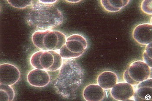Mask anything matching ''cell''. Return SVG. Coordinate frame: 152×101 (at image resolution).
I'll return each instance as SVG.
<instances>
[{
    "label": "cell",
    "mask_w": 152,
    "mask_h": 101,
    "mask_svg": "<svg viewBox=\"0 0 152 101\" xmlns=\"http://www.w3.org/2000/svg\"><path fill=\"white\" fill-rule=\"evenodd\" d=\"M8 3L15 8L18 9H24L30 6H32L33 1L31 0H23V1H15V0H7Z\"/></svg>",
    "instance_id": "17"
},
{
    "label": "cell",
    "mask_w": 152,
    "mask_h": 101,
    "mask_svg": "<svg viewBox=\"0 0 152 101\" xmlns=\"http://www.w3.org/2000/svg\"><path fill=\"white\" fill-rule=\"evenodd\" d=\"M88 46V42L84 36L72 34L66 38L65 44L60 49L59 54L64 59L77 58L83 54Z\"/></svg>",
    "instance_id": "5"
},
{
    "label": "cell",
    "mask_w": 152,
    "mask_h": 101,
    "mask_svg": "<svg viewBox=\"0 0 152 101\" xmlns=\"http://www.w3.org/2000/svg\"><path fill=\"white\" fill-rule=\"evenodd\" d=\"M129 0H101L100 3L107 12H117L129 4Z\"/></svg>",
    "instance_id": "14"
},
{
    "label": "cell",
    "mask_w": 152,
    "mask_h": 101,
    "mask_svg": "<svg viewBox=\"0 0 152 101\" xmlns=\"http://www.w3.org/2000/svg\"><path fill=\"white\" fill-rule=\"evenodd\" d=\"M141 8L142 11L148 15L152 14V0H144L141 3Z\"/></svg>",
    "instance_id": "18"
},
{
    "label": "cell",
    "mask_w": 152,
    "mask_h": 101,
    "mask_svg": "<svg viewBox=\"0 0 152 101\" xmlns=\"http://www.w3.org/2000/svg\"><path fill=\"white\" fill-rule=\"evenodd\" d=\"M58 1H44V0H39V1L45 4H54Z\"/></svg>",
    "instance_id": "19"
},
{
    "label": "cell",
    "mask_w": 152,
    "mask_h": 101,
    "mask_svg": "<svg viewBox=\"0 0 152 101\" xmlns=\"http://www.w3.org/2000/svg\"><path fill=\"white\" fill-rule=\"evenodd\" d=\"M152 68L143 61H136L130 64L124 72V80L126 83L136 86L151 78Z\"/></svg>",
    "instance_id": "6"
},
{
    "label": "cell",
    "mask_w": 152,
    "mask_h": 101,
    "mask_svg": "<svg viewBox=\"0 0 152 101\" xmlns=\"http://www.w3.org/2000/svg\"><path fill=\"white\" fill-rule=\"evenodd\" d=\"M32 41L36 47L44 51L60 50L65 44L66 36L56 30L36 31L31 36Z\"/></svg>",
    "instance_id": "3"
},
{
    "label": "cell",
    "mask_w": 152,
    "mask_h": 101,
    "mask_svg": "<svg viewBox=\"0 0 152 101\" xmlns=\"http://www.w3.org/2000/svg\"><path fill=\"white\" fill-rule=\"evenodd\" d=\"M66 1L69 2L70 3H78L81 1Z\"/></svg>",
    "instance_id": "20"
},
{
    "label": "cell",
    "mask_w": 152,
    "mask_h": 101,
    "mask_svg": "<svg viewBox=\"0 0 152 101\" xmlns=\"http://www.w3.org/2000/svg\"><path fill=\"white\" fill-rule=\"evenodd\" d=\"M118 77L114 72L106 71L99 74L97 78L98 85L104 89L112 88L117 83Z\"/></svg>",
    "instance_id": "13"
},
{
    "label": "cell",
    "mask_w": 152,
    "mask_h": 101,
    "mask_svg": "<svg viewBox=\"0 0 152 101\" xmlns=\"http://www.w3.org/2000/svg\"><path fill=\"white\" fill-rule=\"evenodd\" d=\"M15 95L12 86L0 84V101H12Z\"/></svg>",
    "instance_id": "15"
},
{
    "label": "cell",
    "mask_w": 152,
    "mask_h": 101,
    "mask_svg": "<svg viewBox=\"0 0 152 101\" xmlns=\"http://www.w3.org/2000/svg\"><path fill=\"white\" fill-rule=\"evenodd\" d=\"M53 82L56 92L64 99H75L77 91L82 84L84 73L75 60H66Z\"/></svg>",
    "instance_id": "1"
},
{
    "label": "cell",
    "mask_w": 152,
    "mask_h": 101,
    "mask_svg": "<svg viewBox=\"0 0 152 101\" xmlns=\"http://www.w3.org/2000/svg\"><path fill=\"white\" fill-rule=\"evenodd\" d=\"M84 100L87 101H102L105 96L104 90L98 84H89L83 92Z\"/></svg>",
    "instance_id": "12"
},
{
    "label": "cell",
    "mask_w": 152,
    "mask_h": 101,
    "mask_svg": "<svg viewBox=\"0 0 152 101\" xmlns=\"http://www.w3.org/2000/svg\"><path fill=\"white\" fill-rule=\"evenodd\" d=\"M136 101L152 100V79L149 78L137 85L133 96Z\"/></svg>",
    "instance_id": "11"
},
{
    "label": "cell",
    "mask_w": 152,
    "mask_h": 101,
    "mask_svg": "<svg viewBox=\"0 0 152 101\" xmlns=\"http://www.w3.org/2000/svg\"><path fill=\"white\" fill-rule=\"evenodd\" d=\"M143 61L149 67H152V42L147 45L142 55Z\"/></svg>",
    "instance_id": "16"
},
{
    "label": "cell",
    "mask_w": 152,
    "mask_h": 101,
    "mask_svg": "<svg viewBox=\"0 0 152 101\" xmlns=\"http://www.w3.org/2000/svg\"><path fill=\"white\" fill-rule=\"evenodd\" d=\"M133 37L136 42L142 45L152 42V25L142 24L136 26L133 32Z\"/></svg>",
    "instance_id": "10"
},
{
    "label": "cell",
    "mask_w": 152,
    "mask_h": 101,
    "mask_svg": "<svg viewBox=\"0 0 152 101\" xmlns=\"http://www.w3.org/2000/svg\"><path fill=\"white\" fill-rule=\"evenodd\" d=\"M20 72L15 65L4 63L0 65V84L13 86L20 78Z\"/></svg>",
    "instance_id": "7"
},
{
    "label": "cell",
    "mask_w": 152,
    "mask_h": 101,
    "mask_svg": "<svg viewBox=\"0 0 152 101\" xmlns=\"http://www.w3.org/2000/svg\"><path fill=\"white\" fill-rule=\"evenodd\" d=\"M31 7L26 20L28 25L37 31L53 30L63 22L62 13L53 4L33 1Z\"/></svg>",
    "instance_id": "2"
},
{
    "label": "cell",
    "mask_w": 152,
    "mask_h": 101,
    "mask_svg": "<svg viewBox=\"0 0 152 101\" xmlns=\"http://www.w3.org/2000/svg\"><path fill=\"white\" fill-rule=\"evenodd\" d=\"M135 89L133 85L126 82L117 83L111 88L110 94L115 100L128 101L133 97Z\"/></svg>",
    "instance_id": "8"
},
{
    "label": "cell",
    "mask_w": 152,
    "mask_h": 101,
    "mask_svg": "<svg viewBox=\"0 0 152 101\" xmlns=\"http://www.w3.org/2000/svg\"><path fill=\"white\" fill-rule=\"evenodd\" d=\"M63 60L60 54L55 51H40L31 56L30 62L34 68L54 72L60 69Z\"/></svg>",
    "instance_id": "4"
},
{
    "label": "cell",
    "mask_w": 152,
    "mask_h": 101,
    "mask_svg": "<svg viewBox=\"0 0 152 101\" xmlns=\"http://www.w3.org/2000/svg\"><path fill=\"white\" fill-rule=\"evenodd\" d=\"M27 79L30 85L38 88L46 86L50 81V76L47 70L36 68L28 73Z\"/></svg>",
    "instance_id": "9"
}]
</instances>
